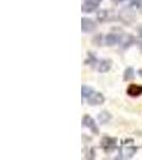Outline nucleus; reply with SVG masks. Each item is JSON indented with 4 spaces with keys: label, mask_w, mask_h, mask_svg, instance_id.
Instances as JSON below:
<instances>
[{
    "label": "nucleus",
    "mask_w": 142,
    "mask_h": 160,
    "mask_svg": "<svg viewBox=\"0 0 142 160\" xmlns=\"http://www.w3.org/2000/svg\"><path fill=\"white\" fill-rule=\"evenodd\" d=\"M96 29V22L91 18L82 17L81 18V31L84 33H91Z\"/></svg>",
    "instance_id": "obj_6"
},
{
    "label": "nucleus",
    "mask_w": 142,
    "mask_h": 160,
    "mask_svg": "<svg viewBox=\"0 0 142 160\" xmlns=\"http://www.w3.org/2000/svg\"><path fill=\"white\" fill-rule=\"evenodd\" d=\"M112 66V61L109 59H104V60L99 62V65H97V71L99 73H108L110 71Z\"/></svg>",
    "instance_id": "obj_10"
},
{
    "label": "nucleus",
    "mask_w": 142,
    "mask_h": 160,
    "mask_svg": "<svg viewBox=\"0 0 142 160\" xmlns=\"http://www.w3.org/2000/svg\"><path fill=\"white\" fill-rule=\"evenodd\" d=\"M94 92V90L92 89V88H90V87H88V86H82L81 87V95H82V99H84V98H88V97L90 96V95L92 94V93Z\"/></svg>",
    "instance_id": "obj_16"
},
{
    "label": "nucleus",
    "mask_w": 142,
    "mask_h": 160,
    "mask_svg": "<svg viewBox=\"0 0 142 160\" xmlns=\"http://www.w3.org/2000/svg\"><path fill=\"white\" fill-rule=\"evenodd\" d=\"M138 151V148L136 146H126V148H123L121 149V155L120 158L121 159H128L131 158V157L135 155L136 152Z\"/></svg>",
    "instance_id": "obj_8"
},
{
    "label": "nucleus",
    "mask_w": 142,
    "mask_h": 160,
    "mask_svg": "<svg viewBox=\"0 0 142 160\" xmlns=\"http://www.w3.org/2000/svg\"><path fill=\"white\" fill-rule=\"evenodd\" d=\"M105 102V96L99 92L94 91L87 98V102L90 106H99Z\"/></svg>",
    "instance_id": "obj_7"
},
{
    "label": "nucleus",
    "mask_w": 142,
    "mask_h": 160,
    "mask_svg": "<svg viewBox=\"0 0 142 160\" xmlns=\"http://www.w3.org/2000/svg\"><path fill=\"white\" fill-rule=\"evenodd\" d=\"M135 43V38L129 33H122L119 34V41L118 44L122 49H127L128 47H130L133 44Z\"/></svg>",
    "instance_id": "obj_3"
},
{
    "label": "nucleus",
    "mask_w": 142,
    "mask_h": 160,
    "mask_svg": "<svg viewBox=\"0 0 142 160\" xmlns=\"http://www.w3.org/2000/svg\"><path fill=\"white\" fill-rule=\"evenodd\" d=\"M138 33H139V37H140L142 38V25L139 27V29H138Z\"/></svg>",
    "instance_id": "obj_18"
},
{
    "label": "nucleus",
    "mask_w": 142,
    "mask_h": 160,
    "mask_svg": "<svg viewBox=\"0 0 142 160\" xmlns=\"http://www.w3.org/2000/svg\"><path fill=\"white\" fill-rule=\"evenodd\" d=\"M97 58L95 57V55H93V52L91 51H89L88 52V59L84 60V64H87V65H91V66H95L97 63Z\"/></svg>",
    "instance_id": "obj_14"
},
{
    "label": "nucleus",
    "mask_w": 142,
    "mask_h": 160,
    "mask_svg": "<svg viewBox=\"0 0 142 160\" xmlns=\"http://www.w3.org/2000/svg\"><path fill=\"white\" fill-rule=\"evenodd\" d=\"M126 93L130 97L140 96V95H142V86H139V84H130V86H128L127 90H126Z\"/></svg>",
    "instance_id": "obj_9"
},
{
    "label": "nucleus",
    "mask_w": 142,
    "mask_h": 160,
    "mask_svg": "<svg viewBox=\"0 0 142 160\" xmlns=\"http://www.w3.org/2000/svg\"><path fill=\"white\" fill-rule=\"evenodd\" d=\"M97 120L99 121L100 124H106L111 120V114H110L108 111L104 110V111H102L99 115H97Z\"/></svg>",
    "instance_id": "obj_12"
},
{
    "label": "nucleus",
    "mask_w": 142,
    "mask_h": 160,
    "mask_svg": "<svg viewBox=\"0 0 142 160\" xmlns=\"http://www.w3.org/2000/svg\"><path fill=\"white\" fill-rule=\"evenodd\" d=\"M103 0H84V3H82L81 10L84 13H92L94 12L97 8L99 7L100 2Z\"/></svg>",
    "instance_id": "obj_5"
},
{
    "label": "nucleus",
    "mask_w": 142,
    "mask_h": 160,
    "mask_svg": "<svg viewBox=\"0 0 142 160\" xmlns=\"http://www.w3.org/2000/svg\"><path fill=\"white\" fill-rule=\"evenodd\" d=\"M118 145V139L114 137H104L100 141V146L104 148L105 152H112L117 148Z\"/></svg>",
    "instance_id": "obj_2"
},
{
    "label": "nucleus",
    "mask_w": 142,
    "mask_h": 160,
    "mask_svg": "<svg viewBox=\"0 0 142 160\" xmlns=\"http://www.w3.org/2000/svg\"><path fill=\"white\" fill-rule=\"evenodd\" d=\"M108 15H109V12L108 10H100V11L97 12V19H99V22H104L108 19Z\"/></svg>",
    "instance_id": "obj_15"
},
{
    "label": "nucleus",
    "mask_w": 142,
    "mask_h": 160,
    "mask_svg": "<svg viewBox=\"0 0 142 160\" xmlns=\"http://www.w3.org/2000/svg\"><path fill=\"white\" fill-rule=\"evenodd\" d=\"M119 41V35L115 33H108L105 37V43L107 46H113Z\"/></svg>",
    "instance_id": "obj_11"
},
{
    "label": "nucleus",
    "mask_w": 142,
    "mask_h": 160,
    "mask_svg": "<svg viewBox=\"0 0 142 160\" xmlns=\"http://www.w3.org/2000/svg\"><path fill=\"white\" fill-rule=\"evenodd\" d=\"M113 2H115V3H119V2H123L125 1V0H112Z\"/></svg>",
    "instance_id": "obj_19"
},
{
    "label": "nucleus",
    "mask_w": 142,
    "mask_h": 160,
    "mask_svg": "<svg viewBox=\"0 0 142 160\" xmlns=\"http://www.w3.org/2000/svg\"><path fill=\"white\" fill-rule=\"evenodd\" d=\"M142 4V0H130V6L135 8H140Z\"/></svg>",
    "instance_id": "obj_17"
},
{
    "label": "nucleus",
    "mask_w": 142,
    "mask_h": 160,
    "mask_svg": "<svg viewBox=\"0 0 142 160\" xmlns=\"http://www.w3.org/2000/svg\"><path fill=\"white\" fill-rule=\"evenodd\" d=\"M134 78H135V69L131 68V66L126 68L125 71H124V74H123L124 81H129V80H133Z\"/></svg>",
    "instance_id": "obj_13"
},
{
    "label": "nucleus",
    "mask_w": 142,
    "mask_h": 160,
    "mask_svg": "<svg viewBox=\"0 0 142 160\" xmlns=\"http://www.w3.org/2000/svg\"><path fill=\"white\" fill-rule=\"evenodd\" d=\"M119 17H120V20L122 22H124L125 25H130L134 22L135 20V12L133 11L130 7H124L122 10L119 13Z\"/></svg>",
    "instance_id": "obj_1"
},
{
    "label": "nucleus",
    "mask_w": 142,
    "mask_h": 160,
    "mask_svg": "<svg viewBox=\"0 0 142 160\" xmlns=\"http://www.w3.org/2000/svg\"><path fill=\"white\" fill-rule=\"evenodd\" d=\"M82 125H84V127L89 128V129L92 131V133H94L95 136H97L99 133V127H97L96 123H95L94 118L90 117L89 114H86L82 117Z\"/></svg>",
    "instance_id": "obj_4"
}]
</instances>
